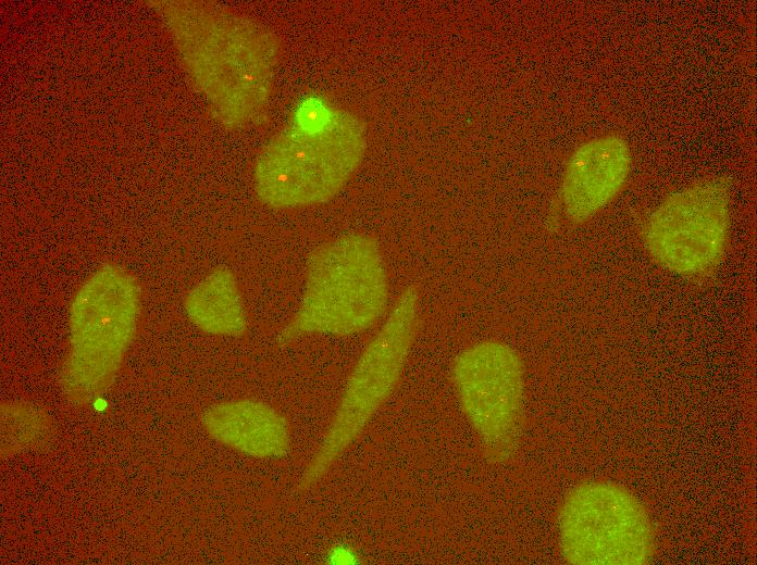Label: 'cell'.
I'll return each instance as SVG.
<instances>
[{
  "instance_id": "1",
  "label": "cell",
  "mask_w": 757,
  "mask_h": 565,
  "mask_svg": "<svg viewBox=\"0 0 757 565\" xmlns=\"http://www.w3.org/2000/svg\"><path fill=\"white\" fill-rule=\"evenodd\" d=\"M365 148L360 118L322 101L306 100L293 123L260 151L253 171L256 193L273 209L324 203L349 180Z\"/></svg>"
},
{
  "instance_id": "2",
  "label": "cell",
  "mask_w": 757,
  "mask_h": 565,
  "mask_svg": "<svg viewBox=\"0 0 757 565\" xmlns=\"http://www.w3.org/2000/svg\"><path fill=\"white\" fill-rule=\"evenodd\" d=\"M178 41L186 64L223 122H257L268 106L280 45L266 27L231 13L182 11Z\"/></svg>"
},
{
  "instance_id": "3",
  "label": "cell",
  "mask_w": 757,
  "mask_h": 565,
  "mask_svg": "<svg viewBox=\"0 0 757 565\" xmlns=\"http://www.w3.org/2000/svg\"><path fill=\"white\" fill-rule=\"evenodd\" d=\"M387 299L378 243L365 235H344L310 254L300 305L276 341L286 346L307 335L358 334L381 317Z\"/></svg>"
},
{
  "instance_id": "4",
  "label": "cell",
  "mask_w": 757,
  "mask_h": 565,
  "mask_svg": "<svg viewBox=\"0 0 757 565\" xmlns=\"http://www.w3.org/2000/svg\"><path fill=\"white\" fill-rule=\"evenodd\" d=\"M142 292L137 278L106 264L80 286L70 310V347L60 384L73 402L87 404L113 382L135 337Z\"/></svg>"
},
{
  "instance_id": "5",
  "label": "cell",
  "mask_w": 757,
  "mask_h": 565,
  "mask_svg": "<svg viewBox=\"0 0 757 565\" xmlns=\"http://www.w3.org/2000/svg\"><path fill=\"white\" fill-rule=\"evenodd\" d=\"M418 319L419 292L409 286L350 373L322 442L298 481L299 491L313 488L324 478L392 394L407 362Z\"/></svg>"
},
{
  "instance_id": "6",
  "label": "cell",
  "mask_w": 757,
  "mask_h": 565,
  "mask_svg": "<svg viewBox=\"0 0 757 565\" xmlns=\"http://www.w3.org/2000/svg\"><path fill=\"white\" fill-rule=\"evenodd\" d=\"M563 560L574 565H643L656 551V532L640 499L604 480L575 486L557 516Z\"/></svg>"
},
{
  "instance_id": "7",
  "label": "cell",
  "mask_w": 757,
  "mask_h": 565,
  "mask_svg": "<svg viewBox=\"0 0 757 565\" xmlns=\"http://www.w3.org/2000/svg\"><path fill=\"white\" fill-rule=\"evenodd\" d=\"M452 380L485 457L507 462L516 452L523 426L524 367L519 354L499 341H483L456 357Z\"/></svg>"
},
{
  "instance_id": "8",
  "label": "cell",
  "mask_w": 757,
  "mask_h": 565,
  "mask_svg": "<svg viewBox=\"0 0 757 565\" xmlns=\"http://www.w3.org/2000/svg\"><path fill=\"white\" fill-rule=\"evenodd\" d=\"M730 185L724 178L698 180L668 196L649 215L644 243L656 263L684 276H698L721 260L730 233Z\"/></svg>"
},
{
  "instance_id": "9",
  "label": "cell",
  "mask_w": 757,
  "mask_h": 565,
  "mask_svg": "<svg viewBox=\"0 0 757 565\" xmlns=\"http://www.w3.org/2000/svg\"><path fill=\"white\" fill-rule=\"evenodd\" d=\"M631 150L618 134L593 138L571 154L561 184V200L567 217L583 223L621 191L631 170Z\"/></svg>"
},
{
  "instance_id": "10",
  "label": "cell",
  "mask_w": 757,
  "mask_h": 565,
  "mask_svg": "<svg viewBox=\"0 0 757 565\" xmlns=\"http://www.w3.org/2000/svg\"><path fill=\"white\" fill-rule=\"evenodd\" d=\"M201 423L211 438L252 457H283L290 448L285 416L261 401L241 399L213 404L202 413Z\"/></svg>"
},
{
  "instance_id": "11",
  "label": "cell",
  "mask_w": 757,
  "mask_h": 565,
  "mask_svg": "<svg viewBox=\"0 0 757 565\" xmlns=\"http://www.w3.org/2000/svg\"><path fill=\"white\" fill-rule=\"evenodd\" d=\"M188 318L202 331L238 337L248 322L235 276L219 267L195 286L185 300Z\"/></svg>"
},
{
  "instance_id": "12",
  "label": "cell",
  "mask_w": 757,
  "mask_h": 565,
  "mask_svg": "<svg viewBox=\"0 0 757 565\" xmlns=\"http://www.w3.org/2000/svg\"><path fill=\"white\" fill-rule=\"evenodd\" d=\"M49 429V420L38 409L22 403L1 406V449L4 454L33 445Z\"/></svg>"
}]
</instances>
